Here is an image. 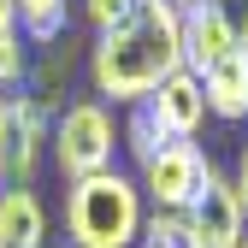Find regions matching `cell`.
<instances>
[{
    "instance_id": "1",
    "label": "cell",
    "mask_w": 248,
    "mask_h": 248,
    "mask_svg": "<svg viewBox=\"0 0 248 248\" xmlns=\"http://www.w3.org/2000/svg\"><path fill=\"white\" fill-rule=\"evenodd\" d=\"M183 71V30H177V6L171 0H148L136 6L124 24L101 30L95 47H89V77H95V95L112 107L148 101L154 83Z\"/></svg>"
},
{
    "instance_id": "2",
    "label": "cell",
    "mask_w": 248,
    "mask_h": 248,
    "mask_svg": "<svg viewBox=\"0 0 248 248\" xmlns=\"http://www.w3.org/2000/svg\"><path fill=\"white\" fill-rule=\"evenodd\" d=\"M65 236L77 248H136L142 236V189L124 171L77 177L65 195Z\"/></svg>"
},
{
    "instance_id": "3",
    "label": "cell",
    "mask_w": 248,
    "mask_h": 248,
    "mask_svg": "<svg viewBox=\"0 0 248 248\" xmlns=\"http://www.w3.org/2000/svg\"><path fill=\"white\" fill-rule=\"evenodd\" d=\"M47 142H53L59 171L77 183V177H95V171L112 166V154H118V124H112V112H107L101 95H83V101H71L65 112L53 118Z\"/></svg>"
},
{
    "instance_id": "4",
    "label": "cell",
    "mask_w": 248,
    "mask_h": 248,
    "mask_svg": "<svg viewBox=\"0 0 248 248\" xmlns=\"http://www.w3.org/2000/svg\"><path fill=\"white\" fill-rule=\"evenodd\" d=\"M47 142V107L42 95H6L0 112V189H30Z\"/></svg>"
},
{
    "instance_id": "5",
    "label": "cell",
    "mask_w": 248,
    "mask_h": 248,
    "mask_svg": "<svg viewBox=\"0 0 248 248\" xmlns=\"http://www.w3.org/2000/svg\"><path fill=\"white\" fill-rule=\"evenodd\" d=\"M207 171H213V160L201 154V142H189V136H177V142H166L154 160H142V183L136 189L154 201V207H166V213H183L195 201V189L207 183Z\"/></svg>"
},
{
    "instance_id": "6",
    "label": "cell",
    "mask_w": 248,
    "mask_h": 248,
    "mask_svg": "<svg viewBox=\"0 0 248 248\" xmlns=\"http://www.w3.org/2000/svg\"><path fill=\"white\" fill-rule=\"evenodd\" d=\"M201 95H207L213 118H225V124L248 118V47H231V53L213 59V65L201 71Z\"/></svg>"
},
{
    "instance_id": "7",
    "label": "cell",
    "mask_w": 248,
    "mask_h": 248,
    "mask_svg": "<svg viewBox=\"0 0 248 248\" xmlns=\"http://www.w3.org/2000/svg\"><path fill=\"white\" fill-rule=\"evenodd\" d=\"M148 107L160 112V124H166L171 136H195L201 124H207V95H201V77H195V71L160 77L154 95H148Z\"/></svg>"
},
{
    "instance_id": "8",
    "label": "cell",
    "mask_w": 248,
    "mask_h": 248,
    "mask_svg": "<svg viewBox=\"0 0 248 248\" xmlns=\"http://www.w3.org/2000/svg\"><path fill=\"white\" fill-rule=\"evenodd\" d=\"M177 30H183V71H195V77H201L219 53L236 47V42H231V30L219 24V12H213L207 0H189V6L177 12Z\"/></svg>"
},
{
    "instance_id": "9",
    "label": "cell",
    "mask_w": 248,
    "mask_h": 248,
    "mask_svg": "<svg viewBox=\"0 0 248 248\" xmlns=\"http://www.w3.org/2000/svg\"><path fill=\"white\" fill-rule=\"evenodd\" d=\"M0 248H47V213L36 189H0Z\"/></svg>"
},
{
    "instance_id": "10",
    "label": "cell",
    "mask_w": 248,
    "mask_h": 248,
    "mask_svg": "<svg viewBox=\"0 0 248 248\" xmlns=\"http://www.w3.org/2000/svg\"><path fill=\"white\" fill-rule=\"evenodd\" d=\"M166 142H177V136L160 124V112H154L148 101H130V112H124V124H118V148L142 166V160H154V154H160Z\"/></svg>"
},
{
    "instance_id": "11",
    "label": "cell",
    "mask_w": 248,
    "mask_h": 248,
    "mask_svg": "<svg viewBox=\"0 0 248 248\" xmlns=\"http://www.w3.org/2000/svg\"><path fill=\"white\" fill-rule=\"evenodd\" d=\"M71 6L65 0H12V30H24L30 42H59V30H65Z\"/></svg>"
},
{
    "instance_id": "12",
    "label": "cell",
    "mask_w": 248,
    "mask_h": 248,
    "mask_svg": "<svg viewBox=\"0 0 248 248\" xmlns=\"http://www.w3.org/2000/svg\"><path fill=\"white\" fill-rule=\"evenodd\" d=\"M148 248H189V225H183V213H166V207H154L142 213V236Z\"/></svg>"
},
{
    "instance_id": "13",
    "label": "cell",
    "mask_w": 248,
    "mask_h": 248,
    "mask_svg": "<svg viewBox=\"0 0 248 248\" xmlns=\"http://www.w3.org/2000/svg\"><path fill=\"white\" fill-rule=\"evenodd\" d=\"M30 83V47L18 42V30H0V89H24Z\"/></svg>"
},
{
    "instance_id": "14",
    "label": "cell",
    "mask_w": 248,
    "mask_h": 248,
    "mask_svg": "<svg viewBox=\"0 0 248 248\" xmlns=\"http://www.w3.org/2000/svg\"><path fill=\"white\" fill-rule=\"evenodd\" d=\"M136 6H148V0H83V12H89V24H95V30H112V24H124Z\"/></svg>"
},
{
    "instance_id": "15",
    "label": "cell",
    "mask_w": 248,
    "mask_h": 248,
    "mask_svg": "<svg viewBox=\"0 0 248 248\" xmlns=\"http://www.w3.org/2000/svg\"><path fill=\"white\" fill-rule=\"evenodd\" d=\"M213 12H219V24L231 30V42L236 47H248V0H207Z\"/></svg>"
},
{
    "instance_id": "16",
    "label": "cell",
    "mask_w": 248,
    "mask_h": 248,
    "mask_svg": "<svg viewBox=\"0 0 248 248\" xmlns=\"http://www.w3.org/2000/svg\"><path fill=\"white\" fill-rule=\"evenodd\" d=\"M231 189H236V201H242V213H248V142H242V154H236V177H231Z\"/></svg>"
},
{
    "instance_id": "17",
    "label": "cell",
    "mask_w": 248,
    "mask_h": 248,
    "mask_svg": "<svg viewBox=\"0 0 248 248\" xmlns=\"http://www.w3.org/2000/svg\"><path fill=\"white\" fill-rule=\"evenodd\" d=\"M12 24V0H0V30H6Z\"/></svg>"
},
{
    "instance_id": "18",
    "label": "cell",
    "mask_w": 248,
    "mask_h": 248,
    "mask_svg": "<svg viewBox=\"0 0 248 248\" xmlns=\"http://www.w3.org/2000/svg\"><path fill=\"white\" fill-rule=\"evenodd\" d=\"M0 112H6V89H0Z\"/></svg>"
},
{
    "instance_id": "19",
    "label": "cell",
    "mask_w": 248,
    "mask_h": 248,
    "mask_svg": "<svg viewBox=\"0 0 248 248\" xmlns=\"http://www.w3.org/2000/svg\"><path fill=\"white\" fill-rule=\"evenodd\" d=\"M59 248H77V242H71V236H65V242H59Z\"/></svg>"
},
{
    "instance_id": "20",
    "label": "cell",
    "mask_w": 248,
    "mask_h": 248,
    "mask_svg": "<svg viewBox=\"0 0 248 248\" xmlns=\"http://www.w3.org/2000/svg\"><path fill=\"white\" fill-rule=\"evenodd\" d=\"M236 248H248V236H242V242H236Z\"/></svg>"
}]
</instances>
